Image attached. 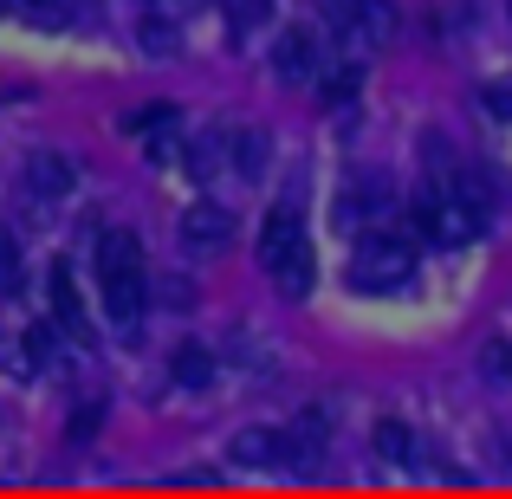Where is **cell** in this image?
Segmentation results:
<instances>
[{"label": "cell", "mask_w": 512, "mask_h": 499, "mask_svg": "<svg viewBox=\"0 0 512 499\" xmlns=\"http://www.w3.org/2000/svg\"><path fill=\"white\" fill-rule=\"evenodd\" d=\"M13 279H20V247L0 234V286H13Z\"/></svg>", "instance_id": "17"}, {"label": "cell", "mask_w": 512, "mask_h": 499, "mask_svg": "<svg viewBox=\"0 0 512 499\" xmlns=\"http://www.w3.org/2000/svg\"><path fill=\"white\" fill-rule=\"evenodd\" d=\"M182 240L195 253H227L234 247V214H227L221 201H195V208L182 214Z\"/></svg>", "instance_id": "5"}, {"label": "cell", "mask_w": 512, "mask_h": 499, "mask_svg": "<svg viewBox=\"0 0 512 499\" xmlns=\"http://www.w3.org/2000/svg\"><path fill=\"white\" fill-rule=\"evenodd\" d=\"M52 312H59V325L78 337V344H91V325H85V305H78V286L65 266H52Z\"/></svg>", "instance_id": "7"}, {"label": "cell", "mask_w": 512, "mask_h": 499, "mask_svg": "<svg viewBox=\"0 0 512 499\" xmlns=\"http://www.w3.org/2000/svg\"><path fill=\"white\" fill-rule=\"evenodd\" d=\"M318 20L344 39H363V0H318Z\"/></svg>", "instance_id": "12"}, {"label": "cell", "mask_w": 512, "mask_h": 499, "mask_svg": "<svg viewBox=\"0 0 512 499\" xmlns=\"http://www.w3.org/2000/svg\"><path fill=\"white\" fill-rule=\"evenodd\" d=\"M227 461H240V467H299L292 428H240V435L227 441Z\"/></svg>", "instance_id": "4"}, {"label": "cell", "mask_w": 512, "mask_h": 499, "mask_svg": "<svg viewBox=\"0 0 512 499\" xmlns=\"http://www.w3.org/2000/svg\"><path fill=\"white\" fill-rule=\"evenodd\" d=\"M33 7H46V0H33Z\"/></svg>", "instance_id": "19"}, {"label": "cell", "mask_w": 512, "mask_h": 499, "mask_svg": "<svg viewBox=\"0 0 512 499\" xmlns=\"http://www.w3.org/2000/svg\"><path fill=\"white\" fill-rule=\"evenodd\" d=\"M273 72L286 78V85H312V78L325 72V59H318V39L305 33V26H292V33L273 46Z\"/></svg>", "instance_id": "6"}, {"label": "cell", "mask_w": 512, "mask_h": 499, "mask_svg": "<svg viewBox=\"0 0 512 499\" xmlns=\"http://www.w3.org/2000/svg\"><path fill=\"white\" fill-rule=\"evenodd\" d=\"M480 104H487L500 124H512V85H487V91H480Z\"/></svg>", "instance_id": "16"}, {"label": "cell", "mask_w": 512, "mask_h": 499, "mask_svg": "<svg viewBox=\"0 0 512 499\" xmlns=\"http://www.w3.org/2000/svg\"><path fill=\"white\" fill-rule=\"evenodd\" d=\"M143 46H150V52H175V26H143Z\"/></svg>", "instance_id": "18"}, {"label": "cell", "mask_w": 512, "mask_h": 499, "mask_svg": "<svg viewBox=\"0 0 512 499\" xmlns=\"http://www.w3.org/2000/svg\"><path fill=\"white\" fill-rule=\"evenodd\" d=\"M273 7H279V0H221V13H227V39H253L266 20H273Z\"/></svg>", "instance_id": "10"}, {"label": "cell", "mask_w": 512, "mask_h": 499, "mask_svg": "<svg viewBox=\"0 0 512 499\" xmlns=\"http://www.w3.org/2000/svg\"><path fill=\"white\" fill-rule=\"evenodd\" d=\"M350 91H357V65H350V59H331V72H318V98L338 104V98H350Z\"/></svg>", "instance_id": "14"}, {"label": "cell", "mask_w": 512, "mask_h": 499, "mask_svg": "<svg viewBox=\"0 0 512 499\" xmlns=\"http://www.w3.org/2000/svg\"><path fill=\"white\" fill-rule=\"evenodd\" d=\"M409 273H415V240L389 234V227H376V234L357 247V260H350V286L357 292H396Z\"/></svg>", "instance_id": "3"}, {"label": "cell", "mask_w": 512, "mask_h": 499, "mask_svg": "<svg viewBox=\"0 0 512 499\" xmlns=\"http://www.w3.org/2000/svg\"><path fill=\"white\" fill-rule=\"evenodd\" d=\"M266 156H273V143L260 130H227V163H234V175H260Z\"/></svg>", "instance_id": "8"}, {"label": "cell", "mask_w": 512, "mask_h": 499, "mask_svg": "<svg viewBox=\"0 0 512 499\" xmlns=\"http://www.w3.org/2000/svg\"><path fill=\"white\" fill-rule=\"evenodd\" d=\"M208 370H214V363H208V350H201V344H182V350H175V376H182L188 389L208 383Z\"/></svg>", "instance_id": "15"}, {"label": "cell", "mask_w": 512, "mask_h": 499, "mask_svg": "<svg viewBox=\"0 0 512 499\" xmlns=\"http://www.w3.org/2000/svg\"><path fill=\"white\" fill-rule=\"evenodd\" d=\"M506 454H512V441H506Z\"/></svg>", "instance_id": "20"}, {"label": "cell", "mask_w": 512, "mask_h": 499, "mask_svg": "<svg viewBox=\"0 0 512 499\" xmlns=\"http://www.w3.org/2000/svg\"><path fill=\"white\" fill-rule=\"evenodd\" d=\"M98 292H104V312H111L117 331H137L143 305H150V266H143L137 234L111 227L98 240Z\"/></svg>", "instance_id": "1"}, {"label": "cell", "mask_w": 512, "mask_h": 499, "mask_svg": "<svg viewBox=\"0 0 512 499\" xmlns=\"http://www.w3.org/2000/svg\"><path fill=\"white\" fill-rule=\"evenodd\" d=\"M175 117H182L175 104H143V111L124 117V130H130V137H156V130H175Z\"/></svg>", "instance_id": "13"}, {"label": "cell", "mask_w": 512, "mask_h": 499, "mask_svg": "<svg viewBox=\"0 0 512 499\" xmlns=\"http://www.w3.org/2000/svg\"><path fill=\"white\" fill-rule=\"evenodd\" d=\"M26 188H33V195H65V188H72V156H33V163H26Z\"/></svg>", "instance_id": "9"}, {"label": "cell", "mask_w": 512, "mask_h": 499, "mask_svg": "<svg viewBox=\"0 0 512 499\" xmlns=\"http://www.w3.org/2000/svg\"><path fill=\"white\" fill-rule=\"evenodd\" d=\"M260 266H266V279H273L286 299H305V292H312L318 253H312V240H305V221H299L292 201H279V208L260 221Z\"/></svg>", "instance_id": "2"}, {"label": "cell", "mask_w": 512, "mask_h": 499, "mask_svg": "<svg viewBox=\"0 0 512 499\" xmlns=\"http://www.w3.org/2000/svg\"><path fill=\"white\" fill-rule=\"evenodd\" d=\"M376 454L383 461H422V441L409 435V422H376Z\"/></svg>", "instance_id": "11"}]
</instances>
